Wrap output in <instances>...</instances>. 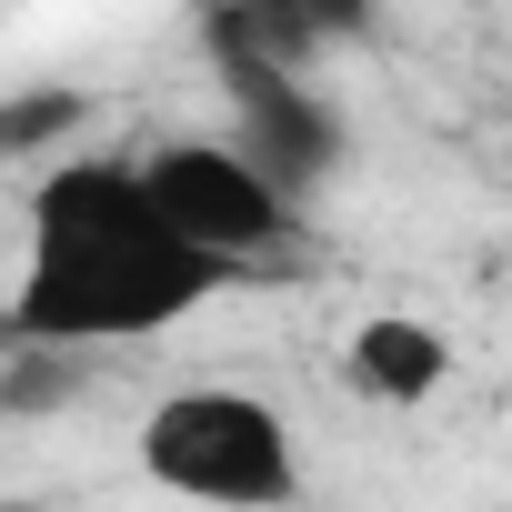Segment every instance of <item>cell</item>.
<instances>
[{"mask_svg": "<svg viewBox=\"0 0 512 512\" xmlns=\"http://www.w3.org/2000/svg\"><path fill=\"white\" fill-rule=\"evenodd\" d=\"M231 282L221 251H201L161 201L141 161H51L31 181V241H21V282L0 332L11 342H151L191 322Z\"/></svg>", "mask_w": 512, "mask_h": 512, "instance_id": "1", "label": "cell"}, {"mask_svg": "<svg viewBox=\"0 0 512 512\" xmlns=\"http://www.w3.org/2000/svg\"><path fill=\"white\" fill-rule=\"evenodd\" d=\"M141 472L181 502H231V512H282L302 502V452L282 402L241 382H191L141 412Z\"/></svg>", "mask_w": 512, "mask_h": 512, "instance_id": "2", "label": "cell"}, {"mask_svg": "<svg viewBox=\"0 0 512 512\" xmlns=\"http://www.w3.org/2000/svg\"><path fill=\"white\" fill-rule=\"evenodd\" d=\"M141 171H151V201H161L201 251H221L231 272L292 241V201H302V191L251 151L241 131H231V141H161Z\"/></svg>", "mask_w": 512, "mask_h": 512, "instance_id": "3", "label": "cell"}, {"mask_svg": "<svg viewBox=\"0 0 512 512\" xmlns=\"http://www.w3.org/2000/svg\"><path fill=\"white\" fill-rule=\"evenodd\" d=\"M221 81H231V111H241V141L262 151L292 191L332 181L342 171V121L312 101L302 61H262V51H221Z\"/></svg>", "mask_w": 512, "mask_h": 512, "instance_id": "4", "label": "cell"}, {"mask_svg": "<svg viewBox=\"0 0 512 512\" xmlns=\"http://www.w3.org/2000/svg\"><path fill=\"white\" fill-rule=\"evenodd\" d=\"M342 362H352V382H362L372 402H432V392L452 382V342H442L422 312H372Z\"/></svg>", "mask_w": 512, "mask_h": 512, "instance_id": "5", "label": "cell"}, {"mask_svg": "<svg viewBox=\"0 0 512 512\" xmlns=\"http://www.w3.org/2000/svg\"><path fill=\"white\" fill-rule=\"evenodd\" d=\"M71 111H81V91H21V101H11V121H0V141H11V151L31 161V151H41V141H51Z\"/></svg>", "mask_w": 512, "mask_h": 512, "instance_id": "6", "label": "cell"}]
</instances>
